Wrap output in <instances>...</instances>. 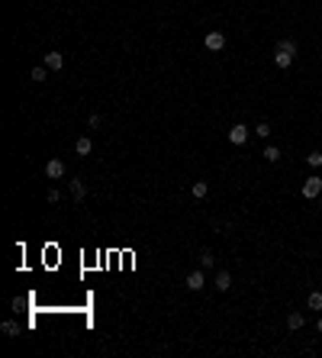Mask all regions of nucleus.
Returning <instances> with one entry per match:
<instances>
[{
    "instance_id": "13",
    "label": "nucleus",
    "mask_w": 322,
    "mask_h": 358,
    "mask_svg": "<svg viewBox=\"0 0 322 358\" xmlns=\"http://www.w3.org/2000/svg\"><path fill=\"white\" fill-rule=\"evenodd\" d=\"M200 265H203V268H213L216 265V258H213V252H209V249H200Z\"/></svg>"
},
{
    "instance_id": "18",
    "label": "nucleus",
    "mask_w": 322,
    "mask_h": 358,
    "mask_svg": "<svg viewBox=\"0 0 322 358\" xmlns=\"http://www.w3.org/2000/svg\"><path fill=\"white\" fill-rule=\"evenodd\" d=\"M29 78L36 81V84H42V81H46V68H32V71H29Z\"/></svg>"
},
{
    "instance_id": "17",
    "label": "nucleus",
    "mask_w": 322,
    "mask_h": 358,
    "mask_svg": "<svg viewBox=\"0 0 322 358\" xmlns=\"http://www.w3.org/2000/svg\"><path fill=\"white\" fill-rule=\"evenodd\" d=\"M264 158H268L271 165H274V162H280V148H277V145H268V148H264Z\"/></svg>"
},
{
    "instance_id": "16",
    "label": "nucleus",
    "mask_w": 322,
    "mask_h": 358,
    "mask_svg": "<svg viewBox=\"0 0 322 358\" xmlns=\"http://www.w3.org/2000/svg\"><path fill=\"white\" fill-rule=\"evenodd\" d=\"M254 133H258V136H261V139H268V136H271V133H274V129H271V123H268V119H261V123H258V126H254Z\"/></svg>"
},
{
    "instance_id": "1",
    "label": "nucleus",
    "mask_w": 322,
    "mask_h": 358,
    "mask_svg": "<svg viewBox=\"0 0 322 358\" xmlns=\"http://www.w3.org/2000/svg\"><path fill=\"white\" fill-rule=\"evenodd\" d=\"M319 194H322V178H316V174H313V178L303 181V197H306V200H316Z\"/></svg>"
},
{
    "instance_id": "7",
    "label": "nucleus",
    "mask_w": 322,
    "mask_h": 358,
    "mask_svg": "<svg viewBox=\"0 0 322 358\" xmlns=\"http://www.w3.org/2000/svg\"><path fill=\"white\" fill-rule=\"evenodd\" d=\"M274 65H277V68H290V65H293V52L274 48Z\"/></svg>"
},
{
    "instance_id": "8",
    "label": "nucleus",
    "mask_w": 322,
    "mask_h": 358,
    "mask_svg": "<svg viewBox=\"0 0 322 358\" xmlns=\"http://www.w3.org/2000/svg\"><path fill=\"white\" fill-rule=\"evenodd\" d=\"M287 326H290L293 333H297V329H303V326H306V316H303L299 310H293L290 316H287Z\"/></svg>"
},
{
    "instance_id": "15",
    "label": "nucleus",
    "mask_w": 322,
    "mask_h": 358,
    "mask_svg": "<svg viewBox=\"0 0 322 358\" xmlns=\"http://www.w3.org/2000/svg\"><path fill=\"white\" fill-rule=\"evenodd\" d=\"M306 307H309V310H322V294H319V290H313V294H309Z\"/></svg>"
},
{
    "instance_id": "6",
    "label": "nucleus",
    "mask_w": 322,
    "mask_h": 358,
    "mask_svg": "<svg viewBox=\"0 0 322 358\" xmlns=\"http://www.w3.org/2000/svg\"><path fill=\"white\" fill-rule=\"evenodd\" d=\"M46 68L48 71H62L65 68V55L62 52H46Z\"/></svg>"
},
{
    "instance_id": "9",
    "label": "nucleus",
    "mask_w": 322,
    "mask_h": 358,
    "mask_svg": "<svg viewBox=\"0 0 322 358\" xmlns=\"http://www.w3.org/2000/svg\"><path fill=\"white\" fill-rule=\"evenodd\" d=\"M229 287H232V274L229 271H216V290H223V294H226Z\"/></svg>"
},
{
    "instance_id": "14",
    "label": "nucleus",
    "mask_w": 322,
    "mask_h": 358,
    "mask_svg": "<svg viewBox=\"0 0 322 358\" xmlns=\"http://www.w3.org/2000/svg\"><path fill=\"white\" fill-rule=\"evenodd\" d=\"M0 329H3V333H7L10 339H16V335H20V323H13V319H7V323H3Z\"/></svg>"
},
{
    "instance_id": "2",
    "label": "nucleus",
    "mask_w": 322,
    "mask_h": 358,
    "mask_svg": "<svg viewBox=\"0 0 322 358\" xmlns=\"http://www.w3.org/2000/svg\"><path fill=\"white\" fill-rule=\"evenodd\" d=\"M46 178L48 181L65 178V162H62V158H48V162H46Z\"/></svg>"
},
{
    "instance_id": "3",
    "label": "nucleus",
    "mask_w": 322,
    "mask_h": 358,
    "mask_svg": "<svg viewBox=\"0 0 322 358\" xmlns=\"http://www.w3.org/2000/svg\"><path fill=\"white\" fill-rule=\"evenodd\" d=\"M229 142H232V145H245V142H248V126L245 123H235L229 129Z\"/></svg>"
},
{
    "instance_id": "10",
    "label": "nucleus",
    "mask_w": 322,
    "mask_h": 358,
    "mask_svg": "<svg viewBox=\"0 0 322 358\" xmlns=\"http://www.w3.org/2000/svg\"><path fill=\"white\" fill-rule=\"evenodd\" d=\"M84 194H87V191H84V184H81L77 178H71V197H74V203H81V200H84Z\"/></svg>"
},
{
    "instance_id": "11",
    "label": "nucleus",
    "mask_w": 322,
    "mask_h": 358,
    "mask_svg": "<svg viewBox=\"0 0 322 358\" xmlns=\"http://www.w3.org/2000/svg\"><path fill=\"white\" fill-rule=\"evenodd\" d=\"M190 194L197 197V200H203V197L209 194V187H207V181H193V187H190Z\"/></svg>"
},
{
    "instance_id": "19",
    "label": "nucleus",
    "mask_w": 322,
    "mask_h": 358,
    "mask_svg": "<svg viewBox=\"0 0 322 358\" xmlns=\"http://www.w3.org/2000/svg\"><path fill=\"white\" fill-rule=\"evenodd\" d=\"M277 48H284V52H293V55H297V42H293V39H284V42H277Z\"/></svg>"
},
{
    "instance_id": "20",
    "label": "nucleus",
    "mask_w": 322,
    "mask_h": 358,
    "mask_svg": "<svg viewBox=\"0 0 322 358\" xmlns=\"http://www.w3.org/2000/svg\"><path fill=\"white\" fill-rule=\"evenodd\" d=\"M306 162L313 165V168H319V165H322V152H309V155H306Z\"/></svg>"
},
{
    "instance_id": "12",
    "label": "nucleus",
    "mask_w": 322,
    "mask_h": 358,
    "mask_svg": "<svg viewBox=\"0 0 322 358\" xmlns=\"http://www.w3.org/2000/svg\"><path fill=\"white\" fill-rule=\"evenodd\" d=\"M91 139H87V136H81V139H77L74 142V152H77V155H91Z\"/></svg>"
},
{
    "instance_id": "23",
    "label": "nucleus",
    "mask_w": 322,
    "mask_h": 358,
    "mask_svg": "<svg viewBox=\"0 0 322 358\" xmlns=\"http://www.w3.org/2000/svg\"><path fill=\"white\" fill-rule=\"evenodd\" d=\"M319 333H322V316H319Z\"/></svg>"
},
{
    "instance_id": "22",
    "label": "nucleus",
    "mask_w": 322,
    "mask_h": 358,
    "mask_svg": "<svg viewBox=\"0 0 322 358\" xmlns=\"http://www.w3.org/2000/svg\"><path fill=\"white\" fill-rule=\"evenodd\" d=\"M58 200H62V194H58L55 187H48V203H58Z\"/></svg>"
},
{
    "instance_id": "21",
    "label": "nucleus",
    "mask_w": 322,
    "mask_h": 358,
    "mask_svg": "<svg viewBox=\"0 0 322 358\" xmlns=\"http://www.w3.org/2000/svg\"><path fill=\"white\" fill-rule=\"evenodd\" d=\"M87 123H91V129H100V126H103V117H100V113H93Z\"/></svg>"
},
{
    "instance_id": "4",
    "label": "nucleus",
    "mask_w": 322,
    "mask_h": 358,
    "mask_svg": "<svg viewBox=\"0 0 322 358\" xmlns=\"http://www.w3.org/2000/svg\"><path fill=\"white\" fill-rule=\"evenodd\" d=\"M203 42H207V48H209V52H219V48H226V36H223L219 29L207 32V39H203Z\"/></svg>"
},
{
    "instance_id": "5",
    "label": "nucleus",
    "mask_w": 322,
    "mask_h": 358,
    "mask_svg": "<svg viewBox=\"0 0 322 358\" xmlns=\"http://www.w3.org/2000/svg\"><path fill=\"white\" fill-rule=\"evenodd\" d=\"M184 284H187V290H203V287H207V278H203V271L197 268V271H190V274H187V281H184Z\"/></svg>"
}]
</instances>
